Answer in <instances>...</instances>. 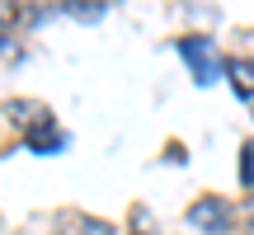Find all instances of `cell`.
<instances>
[{
    "mask_svg": "<svg viewBox=\"0 0 254 235\" xmlns=\"http://www.w3.org/2000/svg\"><path fill=\"white\" fill-rule=\"evenodd\" d=\"M231 221H236V212H231L226 198H198V202L189 207V226L202 231V235H226Z\"/></svg>",
    "mask_w": 254,
    "mask_h": 235,
    "instance_id": "1",
    "label": "cell"
},
{
    "mask_svg": "<svg viewBox=\"0 0 254 235\" xmlns=\"http://www.w3.org/2000/svg\"><path fill=\"white\" fill-rule=\"evenodd\" d=\"M179 52H184V61L193 66V80L198 85H212L221 75V57H217V47H212L207 38H179Z\"/></svg>",
    "mask_w": 254,
    "mask_h": 235,
    "instance_id": "2",
    "label": "cell"
},
{
    "mask_svg": "<svg viewBox=\"0 0 254 235\" xmlns=\"http://www.w3.org/2000/svg\"><path fill=\"white\" fill-rule=\"evenodd\" d=\"M5 118H9V122L19 127V132H33V127L52 122L47 104H38V99H9V104H5Z\"/></svg>",
    "mask_w": 254,
    "mask_h": 235,
    "instance_id": "3",
    "label": "cell"
},
{
    "mask_svg": "<svg viewBox=\"0 0 254 235\" xmlns=\"http://www.w3.org/2000/svg\"><path fill=\"white\" fill-rule=\"evenodd\" d=\"M24 146H28L33 155H57V151L66 146V136L57 132L52 122H43V127H33V132H24Z\"/></svg>",
    "mask_w": 254,
    "mask_h": 235,
    "instance_id": "4",
    "label": "cell"
},
{
    "mask_svg": "<svg viewBox=\"0 0 254 235\" xmlns=\"http://www.w3.org/2000/svg\"><path fill=\"white\" fill-rule=\"evenodd\" d=\"M226 75H231V90H236V99H254V61H250V57L231 61Z\"/></svg>",
    "mask_w": 254,
    "mask_h": 235,
    "instance_id": "5",
    "label": "cell"
},
{
    "mask_svg": "<svg viewBox=\"0 0 254 235\" xmlns=\"http://www.w3.org/2000/svg\"><path fill=\"white\" fill-rule=\"evenodd\" d=\"M236 174H240V183H245V188H254V141L240 146V165H236Z\"/></svg>",
    "mask_w": 254,
    "mask_h": 235,
    "instance_id": "6",
    "label": "cell"
},
{
    "mask_svg": "<svg viewBox=\"0 0 254 235\" xmlns=\"http://www.w3.org/2000/svg\"><path fill=\"white\" fill-rule=\"evenodd\" d=\"M66 14H75V19H90V24H94V19H104V9H99V5H66Z\"/></svg>",
    "mask_w": 254,
    "mask_h": 235,
    "instance_id": "7",
    "label": "cell"
},
{
    "mask_svg": "<svg viewBox=\"0 0 254 235\" xmlns=\"http://www.w3.org/2000/svg\"><path fill=\"white\" fill-rule=\"evenodd\" d=\"M5 43H9V19L0 14V47H5Z\"/></svg>",
    "mask_w": 254,
    "mask_h": 235,
    "instance_id": "8",
    "label": "cell"
}]
</instances>
